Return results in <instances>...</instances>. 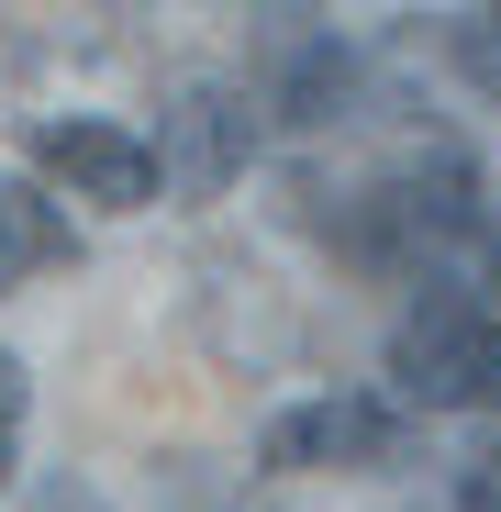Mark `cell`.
<instances>
[{
	"mask_svg": "<svg viewBox=\"0 0 501 512\" xmlns=\"http://www.w3.org/2000/svg\"><path fill=\"white\" fill-rule=\"evenodd\" d=\"M490 346H501V323H490L479 301L424 290V301L401 312V334H390V390H401L412 412H457V401H479Z\"/></svg>",
	"mask_w": 501,
	"mask_h": 512,
	"instance_id": "6da1fadb",
	"label": "cell"
},
{
	"mask_svg": "<svg viewBox=\"0 0 501 512\" xmlns=\"http://www.w3.org/2000/svg\"><path fill=\"white\" fill-rule=\"evenodd\" d=\"M23 156L45 167V179H67L78 201H101V212H145L167 179H156V145L123 134V123H23Z\"/></svg>",
	"mask_w": 501,
	"mask_h": 512,
	"instance_id": "7a4b0ae2",
	"label": "cell"
},
{
	"mask_svg": "<svg viewBox=\"0 0 501 512\" xmlns=\"http://www.w3.org/2000/svg\"><path fill=\"white\" fill-rule=\"evenodd\" d=\"M245 145H257V123H245V101L234 90H179V112H167V145H156V179L167 190H190V201H212L234 167H245Z\"/></svg>",
	"mask_w": 501,
	"mask_h": 512,
	"instance_id": "3957f363",
	"label": "cell"
},
{
	"mask_svg": "<svg viewBox=\"0 0 501 512\" xmlns=\"http://www.w3.org/2000/svg\"><path fill=\"white\" fill-rule=\"evenodd\" d=\"M257 457H268V468H323V457L390 468V457H401V423H390L379 401H301V412L268 423V446H257Z\"/></svg>",
	"mask_w": 501,
	"mask_h": 512,
	"instance_id": "277c9868",
	"label": "cell"
},
{
	"mask_svg": "<svg viewBox=\"0 0 501 512\" xmlns=\"http://www.w3.org/2000/svg\"><path fill=\"white\" fill-rule=\"evenodd\" d=\"M78 256V234H67V212L34 190V179H0V290H23V279H45V268H67Z\"/></svg>",
	"mask_w": 501,
	"mask_h": 512,
	"instance_id": "5b68a950",
	"label": "cell"
},
{
	"mask_svg": "<svg viewBox=\"0 0 501 512\" xmlns=\"http://www.w3.org/2000/svg\"><path fill=\"white\" fill-rule=\"evenodd\" d=\"M346 101H357V56L346 45H301L279 67V123H334Z\"/></svg>",
	"mask_w": 501,
	"mask_h": 512,
	"instance_id": "8992f818",
	"label": "cell"
},
{
	"mask_svg": "<svg viewBox=\"0 0 501 512\" xmlns=\"http://www.w3.org/2000/svg\"><path fill=\"white\" fill-rule=\"evenodd\" d=\"M446 56H457V78H468L479 101H501V0H479V12L446 34Z\"/></svg>",
	"mask_w": 501,
	"mask_h": 512,
	"instance_id": "52a82bcc",
	"label": "cell"
},
{
	"mask_svg": "<svg viewBox=\"0 0 501 512\" xmlns=\"http://www.w3.org/2000/svg\"><path fill=\"white\" fill-rule=\"evenodd\" d=\"M457 512H501V446L457 468Z\"/></svg>",
	"mask_w": 501,
	"mask_h": 512,
	"instance_id": "ba28073f",
	"label": "cell"
},
{
	"mask_svg": "<svg viewBox=\"0 0 501 512\" xmlns=\"http://www.w3.org/2000/svg\"><path fill=\"white\" fill-rule=\"evenodd\" d=\"M34 512H112V501H101L90 479H45V490H34Z\"/></svg>",
	"mask_w": 501,
	"mask_h": 512,
	"instance_id": "9c48e42d",
	"label": "cell"
},
{
	"mask_svg": "<svg viewBox=\"0 0 501 512\" xmlns=\"http://www.w3.org/2000/svg\"><path fill=\"white\" fill-rule=\"evenodd\" d=\"M12 423H23V357L0 346V435H12Z\"/></svg>",
	"mask_w": 501,
	"mask_h": 512,
	"instance_id": "30bf717a",
	"label": "cell"
},
{
	"mask_svg": "<svg viewBox=\"0 0 501 512\" xmlns=\"http://www.w3.org/2000/svg\"><path fill=\"white\" fill-rule=\"evenodd\" d=\"M479 401H490V412H501V346H490V368H479Z\"/></svg>",
	"mask_w": 501,
	"mask_h": 512,
	"instance_id": "8fae6325",
	"label": "cell"
},
{
	"mask_svg": "<svg viewBox=\"0 0 501 512\" xmlns=\"http://www.w3.org/2000/svg\"><path fill=\"white\" fill-rule=\"evenodd\" d=\"M0 479H12V435H0Z\"/></svg>",
	"mask_w": 501,
	"mask_h": 512,
	"instance_id": "7c38bea8",
	"label": "cell"
},
{
	"mask_svg": "<svg viewBox=\"0 0 501 512\" xmlns=\"http://www.w3.org/2000/svg\"><path fill=\"white\" fill-rule=\"evenodd\" d=\"M490 290H501V268H490Z\"/></svg>",
	"mask_w": 501,
	"mask_h": 512,
	"instance_id": "4fadbf2b",
	"label": "cell"
}]
</instances>
